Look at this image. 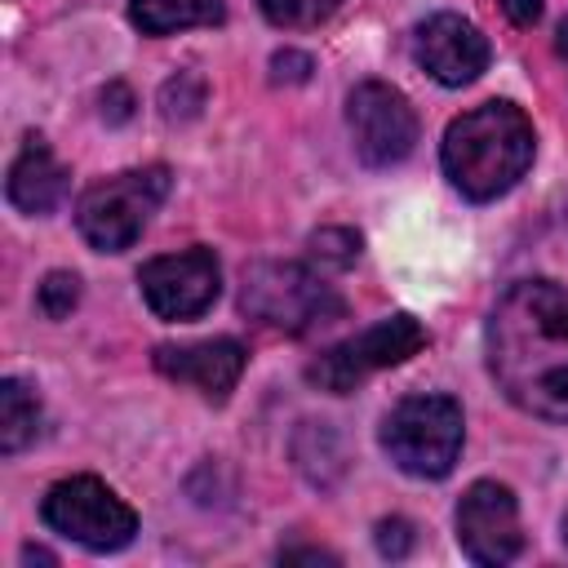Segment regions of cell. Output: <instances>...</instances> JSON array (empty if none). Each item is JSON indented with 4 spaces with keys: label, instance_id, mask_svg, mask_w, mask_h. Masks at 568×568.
I'll return each mask as SVG.
<instances>
[{
    "label": "cell",
    "instance_id": "cell-13",
    "mask_svg": "<svg viewBox=\"0 0 568 568\" xmlns=\"http://www.w3.org/2000/svg\"><path fill=\"white\" fill-rule=\"evenodd\" d=\"M4 195H9V204L22 209V213H49V209L62 204V195H67V169L58 164V155H53L40 138H31V142L18 151V160L9 164Z\"/></svg>",
    "mask_w": 568,
    "mask_h": 568
},
{
    "label": "cell",
    "instance_id": "cell-1",
    "mask_svg": "<svg viewBox=\"0 0 568 568\" xmlns=\"http://www.w3.org/2000/svg\"><path fill=\"white\" fill-rule=\"evenodd\" d=\"M488 373L532 417L568 422V284L519 280L488 311Z\"/></svg>",
    "mask_w": 568,
    "mask_h": 568
},
{
    "label": "cell",
    "instance_id": "cell-5",
    "mask_svg": "<svg viewBox=\"0 0 568 568\" xmlns=\"http://www.w3.org/2000/svg\"><path fill=\"white\" fill-rule=\"evenodd\" d=\"M169 195V169H129L106 182H93L75 204V226L98 253H124Z\"/></svg>",
    "mask_w": 568,
    "mask_h": 568
},
{
    "label": "cell",
    "instance_id": "cell-7",
    "mask_svg": "<svg viewBox=\"0 0 568 568\" xmlns=\"http://www.w3.org/2000/svg\"><path fill=\"white\" fill-rule=\"evenodd\" d=\"M422 346H426V328H422L413 315H386V320L368 324L364 333H355V337L328 346V351L306 368V377H311L320 390L346 395V390H355L364 377L404 364V359L417 355Z\"/></svg>",
    "mask_w": 568,
    "mask_h": 568
},
{
    "label": "cell",
    "instance_id": "cell-21",
    "mask_svg": "<svg viewBox=\"0 0 568 568\" xmlns=\"http://www.w3.org/2000/svg\"><path fill=\"white\" fill-rule=\"evenodd\" d=\"M501 9H506L510 22H519V27H532V22L541 18V0H501Z\"/></svg>",
    "mask_w": 568,
    "mask_h": 568
},
{
    "label": "cell",
    "instance_id": "cell-17",
    "mask_svg": "<svg viewBox=\"0 0 568 568\" xmlns=\"http://www.w3.org/2000/svg\"><path fill=\"white\" fill-rule=\"evenodd\" d=\"M355 253H359V235L346 226H324L311 235V257L324 266H351Z\"/></svg>",
    "mask_w": 568,
    "mask_h": 568
},
{
    "label": "cell",
    "instance_id": "cell-2",
    "mask_svg": "<svg viewBox=\"0 0 568 568\" xmlns=\"http://www.w3.org/2000/svg\"><path fill=\"white\" fill-rule=\"evenodd\" d=\"M537 138L515 102H484L457 115L444 133V173L466 200L506 195L532 164Z\"/></svg>",
    "mask_w": 568,
    "mask_h": 568
},
{
    "label": "cell",
    "instance_id": "cell-16",
    "mask_svg": "<svg viewBox=\"0 0 568 568\" xmlns=\"http://www.w3.org/2000/svg\"><path fill=\"white\" fill-rule=\"evenodd\" d=\"M337 4H342V0H257L262 18H266V22H275V27H288V31L324 22Z\"/></svg>",
    "mask_w": 568,
    "mask_h": 568
},
{
    "label": "cell",
    "instance_id": "cell-4",
    "mask_svg": "<svg viewBox=\"0 0 568 568\" xmlns=\"http://www.w3.org/2000/svg\"><path fill=\"white\" fill-rule=\"evenodd\" d=\"M462 404L448 395H408L382 422V448L404 475L417 479H444L462 453Z\"/></svg>",
    "mask_w": 568,
    "mask_h": 568
},
{
    "label": "cell",
    "instance_id": "cell-9",
    "mask_svg": "<svg viewBox=\"0 0 568 568\" xmlns=\"http://www.w3.org/2000/svg\"><path fill=\"white\" fill-rule=\"evenodd\" d=\"M138 284H142L146 306L160 320H195L217 302L222 271L209 248H182V253L151 257L138 271Z\"/></svg>",
    "mask_w": 568,
    "mask_h": 568
},
{
    "label": "cell",
    "instance_id": "cell-23",
    "mask_svg": "<svg viewBox=\"0 0 568 568\" xmlns=\"http://www.w3.org/2000/svg\"><path fill=\"white\" fill-rule=\"evenodd\" d=\"M564 541H568V510H564Z\"/></svg>",
    "mask_w": 568,
    "mask_h": 568
},
{
    "label": "cell",
    "instance_id": "cell-18",
    "mask_svg": "<svg viewBox=\"0 0 568 568\" xmlns=\"http://www.w3.org/2000/svg\"><path fill=\"white\" fill-rule=\"evenodd\" d=\"M75 302H80V280H75L71 271H53V275L40 284V311H44L49 320L71 315Z\"/></svg>",
    "mask_w": 568,
    "mask_h": 568
},
{
    "label": "cell",
    "instance_id": "cell-19",
    "mask_svg": "<svg viewBox=\"0 0 568 568\" xmlns=\"http://www.w3.org/2000/svg\"><path fill=\"white\" fill-rule=\"evenodd\" d=\"M413 528L404 524V519H386V524H377V546H382V555H390V559H399L404 550H408V537Z\"/></svg>",
    "mask_w": 568,
    "mask_h": 568
},
{
    "label": "cell",
    "instance_id": "cell-6",
    "mask_svg": "<svg viewBox=\"0 0 568 568\" xmlns=\"http://www.w3.org/2000/svg\"><path fill=\"white\" fill-rule=\"evenodd\" d=\"M40 515L53 532H62L67 541L84 546V550H124L138 532V515L124 497H115L102 479L93 475H71L58 479L44 501Z\"/></svg>",
    "mask_w": 568,
    "mask_h": 568
},
{
    "label": "cell",
    "instance_id": "cell-20",
    "mask_svg": "<svg viewBox=\"0 0 568 568\" xmlns=\"http://www.w3.org/2000/svg\"><path fill=\"white\" fill-rule=\"evenodd\" d=\"M275 80H306L311 75V58L306 53H297V49H284V53H275Z\"/></svg>",
    "mask_w": 568,
    "mask_h": 568
},
{
    "label": "cell",
    "instance_id": "cell-3",
    "mask_svg": "<svg viewBox=\"0 0 568 568\" xmlns=\"http://www.w3.org/2000/svg\"><path fill=\"white\" fill-rule=\"evenodd\" d=\"M240 306L248 320L280 333H311L342 315L333 284L302 262H253L240 284Z\"/></svg>",
    "mask_w": 568,
    "mask_h": 568
},
{
    "label": "cell",
    "instance_id": "cell-14",
    "mask_svg": "<svg viewBox=\"0 0 568 568\" xmlns=\"http://www.w3.org/2000/svg\"><path fill=\"white\" fill-rule=\"evenodd\" d=\"M129 18L146 36H173L222 22V0H129Z\"/></svg>",
    "mask_w": 568,
    "mask_h": 568
},
{
    "label": "cell",
    "instance_id": "cell-22",
    "mask_svg": "<svg viewBox=\"0 0 568 568\" xmlns=\"http://www.w3.org/2000/svg\"><path fill=\"white\" fill-rule=\"evenodd\" d=\"M555 49H559V58L568 62V18L559 22V36H555Z\"/></svg>",
    "mask_w": 568,
    "mask_h": 568
},
{
    "label": "cell",
    "instance_id": "cell-15",
    "mask_svg": "<svg viewBox=\"0 0 568 568\" xmlns=\"http://www.w3.org/2000/svg\"><path fill=\"white\" fill-rule=\"evenodd\" d=\"M40 430V399L18 382V377H4L0 382V453L13 457L22 453Z\"/></svg>",
    "mask_w": 568,
    "mask_h": 568
},
{
    "label": "cell",
    "instance_id": "cell-8",
    "mask_svg": "<svg viewBox=\"0 0 568 568\" xmlns=\"http://www.w3.org/2000/svg\"><path fill=\"white\" fill-rule=\"evenodd\" d=\"M346 129L351 146L368 169L399 164L417 146V115L408 98L382 80H364L346 98Z\"/></svg>",
    "mask_w": 568,
    "mask_h": 568
},
{
    "label": "cell",
    "instance_id": "cell-11",
    "mask_svg": "<svg viewBox=\"0 0 568 568\" xmlns=\"http://www.w3.org/2000/svg\"><path fill=\"white\" fill-rule=\"evenodd\" d=\"M413 58L430 80L462 89L479 80V71L488 67V40L479 36L475 22L457 13H435L413 31Z\"/></svg>",
    "mask_w": 568,
    "mask_h": 568
},
{
    "label": "cell",
    "instance_id": "cell-10",
    "mask_svg": "<svg viewBox=\"0 0 568 568\" xmlns=\"http://www.w3.org/2000/svg\"><path fill=\"white\" fill-rule=\"evenodd\" d=\"M457 541L475 564H510L524 550L519 506L506 484L479 479L457 501Z\"/></svg>",
    "mask_w": 568,
    "mask_h": 568
},
{
    "label": "cell",
    "instance_id": "cell-12",
    "mask_svg": "<svg viewBox=\"0 0 568 568\" xmlns=\"http://www.w3.org/2000/svg\"><path fill=\"white\" fill-rule=\"evenodd\" d=\"M155 368L173 382L195 386L204 399H226L244 373V346L235 337H209L186 346H155Z\"/></svg>",
    "mask_w": 568,
    "mask_h": 568
}]
</instances>
